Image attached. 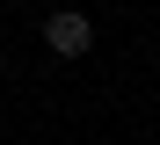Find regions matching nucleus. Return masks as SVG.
Segmentation results:
<instances>
[{"label": "nucleus", "instance_id": "1", "mask_svg": "<svg viewBox=\"0 0 160 145\" xmlns=\"http://www.w3.org/2000/svg\"><path fill=\"white\" fill-rule=\"evenodd\" d=\"M44 51L51 58H80V51H95V22L80 15V7H58L44 22Z\"/></svg>", "mask_w": 160, "mask_h": 145}, {"label": "nucleus", "instance_id": "2", "mask_svg": "<svg viewBox=\"0 0 160 145\" xmlns=\"http://www.w3.org/2000/svg\"><path fill=\"white\" fill-rule=\"evenodd\" d=\"M0 73H8V58H0Z\"/></svg>", "mask_w": 160, "mask_h": 145}]
</instances>
